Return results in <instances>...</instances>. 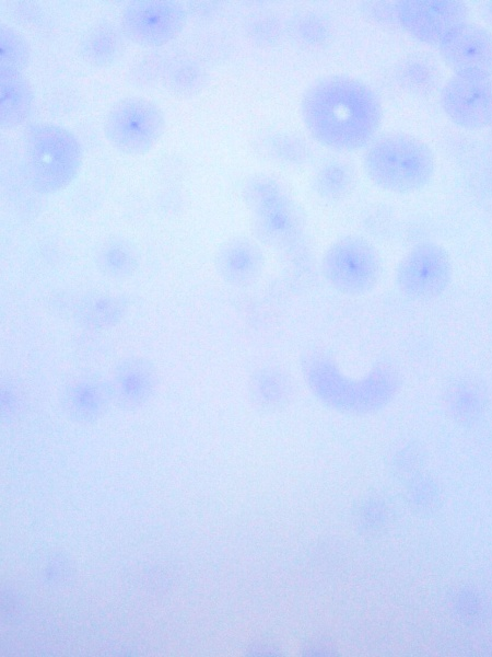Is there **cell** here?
I'll use <instances>...</instances> for the list:
<instances>
[{
	"label": "cell",
	"mask_w": 492,
	"mask_h": 657,
	"mask_svg": "<svg viewBox=\"0 0 492 657\" xmlns=\"http://www.w3.org/2000/svg\"><path fill=\"white\" fill-rule=\"evenodd\" d=\"M301 116L309 135L337 151H355L375 138L383 107L375 91L347 74L324 76L301 99Z\"/></svg>",
	"instance_id": "1"
},
{
	"label": "cell",
	"mask_w": 492,
	"mask_h": 657,
	"mask_svg": "<svg viewBox=\"0 0 492 657\" xmlns=\"http://www.w3.org/2000/svg\"><path fill=\"white\" fill-rule=\"evenodd\" d=\"M304 376L314 395L332 408L351 413H370L388 404L400 389L397 370L377 364L362 379L345 377L325 356H314L304 365Z\"/></svg>",
	"instance_id": "2"
},
{
	"label": "cell",
	"mask_w": 492,
	"mask_h": 657,
	"mask_svg": "<svg viewBox=\"0 0 492 657\" xmlns=\"http://www.w3.org/2000/svg\"><path fill=\"white\" fill-rule=\"evenodd\" d=\"M22 151L25 177L40 194L65 189L77 177L82 148L67 128L52 123H33L23 131Z\"/></svg>",
	"instance_id": "3"
},
{
	"label": "cell",
	"mask_w": 492,
	"mask_h": 657,
	"mask_svg": "<svg viewBox=\"0 0 492 657\" xmlns=\"http://www.w3.org/2000/svg\"><path fill=\"white\" fill-rule=\"evenodd\" d=\"M363 164L376 186L397 194L423 188L435 170L431 148L405 132H388L374 138L366 147Z\"/></svg>",
	"instance_id": "4"
},
{
	"label": "cell",
	"mask_w": 492,
	"mask_h": 657,
	"mask_svg": "<svg viewBox=\"0 0 492 657\" xmlns=\"http://www.w3.org/2000/svg\"><path fill=\"white\" fill-rule=\"evenodd\" d=\"M251 212V229L258 242L285 251L305 238V214L288 188L271 175L248 177L242 189Z\"/></svg>",
	"instance_id": "5"
},
{
	"label": "cell",
	"mask_w": 492,
	"mask_h": 657,
	"mask_svg": "<svg viewBox=\"0 0 492 657\" xmlns=\"http://www.w3.org/2000/svg\"><path fill=\"white\" fill-rule=\"evenodd\" d=\"M166 120L161 107L144 96L117 100L104 120V134L119 152L141 155L150 151L165 131Z\"/></svg>",
	"instance_id": "6"
},
{
	"label": "cell",
	"mask_w": 492,
	"mask_h": 657,
	"mask_svg": "<svg viewBox=\"0 0 492 657\" xmlns=\"http://www.w3.org/2000/svg\"><path fill=\"white\" fill-rule=\"evenodd\" d=\"M321 273L336 290L350 296L364 295L378 283L382 263L377 250L366 239L344 235L324 252Z\"/></svg>",
	"instance_id": "7"
},
{
	"label": "cell",
	"mask_w": 492,
	"mask_h": 657,
	"mask_svg": "<svg viewBox=\"0 0 492 657\" xmlns=\"http://www.w3.org/2000/svg\"><path fill=\"white\" fill-rule=\"evenodd\" d=\"M188 12L174 0H136L124 9L121 33L142 47H161L177 37L184 30Z\"/></svg>",
	"instance_id": "8"
},
{
	"label": "cell",
	"mask_w": 492,
	"mask_h": 657,
	"mask_svg": "<svg viewBox=\"0 0 492 657\" xmlns=\"http://www.w3.org/2000/svg\"><path fill=\"white\" fill-rule=\"evenodd\" d=\"M441 105L457 126L478 130L492 125V72H456L441 91Z\"/></svg>",
	"instance_id": "9"
},
{
	"label": "cell",
	"mask_w": 492,
	"mask_h": 657,
	"mask_svg": "<svg viewBox=\"0 0 492 657\" xmlns=\"http://www.w3.org/2000/svg\"><path fill=\"white\" fill-rule=\"evenodd\" d=\"M453 265L447 251L432 242L413 246L398 263L396 284L402 295L414 300H430L449 285Z\"/></svg>",
	"instance_id": "10"
},
{
	"label": "cell",
	"mask_w": 492,
	"mask_h": 657,
	"mask_svg": "<svg viewBox=\"0 0 492 657\" xmlns=\"http://www.w3.org/2000/svg\"><path fill=\"white\" fill-rule=\"evenodd\" d=\"M399 25L421 43L438 46L456 27L467 22L468 7L458 0L397 1Z\"/></svg>",
	"instance_id": "11"
},
{
	"label": "cell",
	"mask_w": 492,
	"mask_h": 657,
	"mask_svg": "<svg viewBox=\"0 0 492 657\" xmlns=\"http://www.w3.org/2000/svg\"><path fill=\"white\" fill-rule=\"evenodd\" d=\"M445 64L456 72H492V33L471 23L450 32L438 45Z\"/></svg>",
	"instance_id": "12"
},
{
	"label": "cell",
	"mask_w": 492,
	"mask_h": 657,
	"mask_svg": "<svg viewBox=\"0 0 492 657\" xmlns=\"http://www.w3.org/2000/svg\"><path fill=\"white\" fill-rule=\"evenodd\" d=\"M109 383L112 401L121 407H138L155 392L157 370L144 357L131 356L120 360L114 369Z\"/></svg>",
	"instance_id": "13"
},
{
	"label": "cell",
	"mask_w": 492,
	"mask_h": 657,
	"mask_svg": "<svg viewBox=\"0 0 492 657\" xmlns=\"http://www.w3.org/2000/svg\"><path fill=\"white\" fill-rule=\"evenodd\" d=\"M214 265L219 276L227 284L237 287L249 286L262 272L263 253L255 240L235 237L220 245Z\"/></svg>",
	"instance_id": "14"
},
{
	"label": "cell",
	"mask_w": 492,
	"mask_h": 657,
	"mask_svg": "<svg viewBox=\"0 0 492 657\" xmlns=\"http://www.w3.org/2000/svg\"><path fill=\"white\" fill-rule=\"evenodd\" d=\"M443 402L449 416L457 423L472 424L484 413L487 390L482 381L473 376H456L446 383Z\"/></svg>",
	"instance_id": "15"
},
{
	"label": "cell",
	"mask_w": 492,
	"mask_h": 657,
	"mask_svg": "<svg viewBox=\"0 0 492 657\" xmlns=\"http://www.w3.org/2000/svg\"><path fill=\"white\" fill-rule=\"evenodd\" d=\"M61 401L71 415L92 419L112 401L109 383L93 374L73 378L62 388Z\"/></svg>",
	"instance_id": "16"
},
{
	"label": "cell",
	"mask_w": 492,
	"mask_h": 657,
	"mask_svg": "<svg viewBox=\"0 0 492 657\" xmlns=\"http://www.w3.org/2000/svg\"><path fill=\"white\" fill-rule=\"evenodd\" d=\"M34 94L22 72L0 70V126L13 129L28 117Z\"/></svg>",
	"instance_id": "17"
},
{
	"label": "cell",
	"mask_w": 492,
	"mask_h": 657,
	"mask_svg": "<svg viewBox=\"0 0 492 657\" xmlns=\"http://www.w3.org/2000/svg\"><path fill=\"white\" fill-rule=\"evenodd\" d=\"M126 300L112 293H95L84 298L78 306L75 318L79 323L92 330H106L117 325L125 318Z\"/></svg>",
	"instance_id": "18"
},
{
	"label": "cell",
	"mask_w": 492,
	"mask_h": 657,
	"mask_svg": "<svg viewBox=\"0 0 492 657\" xmlns=\"http://www.w3.org/2000/svg\"><path fill=\"white\" fill-rule=\"evenodd\" d=\"M95 262L104 275L125 278L136 272L139 258L136 249L129 241L115 238L104 241L98 246Z\"/></svg>",
	"instance_id": "19"
},
{
	"label": "cell",
	"mask_w": 492,
	"mask_h": 657,
	"mask_svg": "<svg viewBox=\"0 0 492 657\" xmlns=\"http://www.w3.org/2000/svg\"><path fill=\"white\" fill-rule=\"evenodd\" d=\"M121 37L110 24L102 23L91 28L81 43V54L91 65L108 66L118 56Z\"/></svg>",
	"instance_id": "20"
},
{
	"label": "cell",
	"mask_w": 492,
	"mask_h": 657,
	"mask_svg": "<svg viewBox=\"0 0 492 657\" xmlns=\"http://www.w3.org/2000/svg\"><path fill=\"white\" fill-rule=\"evenodd\" d=\"M354 182V171L348 163L331 161L318 169L313 178V188L319 197L337 200L352 191Z\"/></svg>",
	"instance_id": "21"
},
{
	"label": "cell",
	"mask_w": 492,
	"mask_h": 657,
	"mask_svg": "<svg viewBox=\"0 0 492 657\" xmlns=\"http://www.w3.org/2000/svg\"><path fill=\"white\" fill-rule=\"evenodd\" d=\"M248 390L251 399L257 403L276 405L286 399L291 387L289 379L281 371L262 368L251 376Z\"/></svg>",
	"instance_id": "22"
},
{
	"label": "cell",
	"mask_w": 492,
	"mask_h": 657,
	"mask_svg": "<svg viewBox=\"0 0 492 657\" xmlns=\"http://www.w3.org/2000/svg\"><path fill=\"white\" fill-rule=\"evenodd\" d=\"M165 82L168 90L177 95H195L204 88L207 72L197 61L180 59L168 67Z\"/></svg>",
	"instance_id": "23"
},
{
	"label": "cell",
	"mask_w": 492,
	"mask_h": 657,
	"mask_svg": "<svg viewBox=\"0 0 492 657\" xmlns=\"http://www.w3.org/2000/svg\"><path fill=\"white\" fill-rule=\"evenodd\" d=\"M30 45L14 27L0 25V70L23 72L30 61Z\"/></svg>",
	"instance_id": "24"
},
{
	"label": "cell",
	"mask_w": 492,
	"mask_h": 657,
	"mask_svg": "<svg viewBox=\"0 0 492 657\" xmlns=\"http://www.w3.org/2000/svg\"><path fill=\"white\" fill-rule=\"evenodd\" d=\"M265 151L273 160L286 164H301L308 159L307 143L291 134H273L265 140Z\"/></svg>",
	"instance_id": "25"
},
{
	"label": "cell",
	"mask_w": 492,
	"mask_h": 657,
	"mask_svg": "<svg viewBox=\"0 0 492 657\" xmlns=\"http://www.w3.org/2000/svg\"><path fill=\"white\" fill-rule=\"evenodd\" d=\"M291 34L305 46L320 47L330 39V27L326 20L315 12L295 15L291 21Z\"/></svg>",
	"instance_id": "26"
},
{
	"label": "cell",
	"mask_w": 492,
	"mask_h": 657,
	"mask_svg": "<svg viewBox=\"0 0 492 657\" xmlns=\"http://www.w3.org/2000/svg\"><path fill=\"white\" fill-rule=\"evenodd\" d=\"M403 83L413 92H426L435 84V68L429 61L413 58L401 69Z\"/></svg>",
	"instance_id": "27"
},
{
	"label": "cell",
	"mask_w": 492,
	"mask_h": 657,
	"mask_svg": "<svg viewBox=\"0 0 492 657\" xmlns=\"http://www.w3.org/2000/svg\"><path fill=\"white\" fill-rule=\"evenodd\" d=\"M247 32L257 44L269 45L279 38L281 26L274 18L261 16L249 22Z\"/></svg>",
	"instance_id": "28"
},
{
	"label": "cell",
	"mask_w": 492,
	"mask_h": 657,
	"mask_svg": "<svg viewBox=\"0 0 492 657\" xmlns=\"http://www.w3.org/2000/svg\"><path fill=\"white\" fill-rule=\"evenodd\" d=\"M364 15L382 24H399L397 15V1H366L361 3Z\"/></svg>",
	"instance_id": "29"
},
{
	"label": "cell",
	"mask_w": 492,
	"mask_h": 657,
	"mask_svg": "<svg viewBox=\"0 0 492 657\" xmlns=\"http://www.w3.org/2000/svg\"><path fill=\"white\" fill-rule=\"evenodd\" d=\"M219 7L220 3L214 1H190L186 4V10L192 15L203 18L214 14Z\"/></svg>",
	"instance_id": "30"
},
{
	"label": "cell",
	"mask_w": 492,
	"mask_h": 657,
	"mask_svg": "<svg viewBox=\"0 0 492 657\" xmlns=\"http://www.w3.org/2000/svg\"><path fill=\"white\" fill-rule=\"evenodd\" d=\"M487 173H488V181L492 186V134H491V138H490V142H489V150H488V169H487Z\"/></svg>",
	"instance_id": "31"
}]
</instances>
